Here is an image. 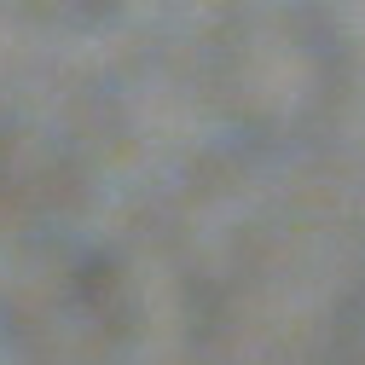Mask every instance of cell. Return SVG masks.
Segmentation results:
<instances>
[{
  "label": "cell",
  "mask_w": 365,
  "mask_h": 365,
  "mask_svg": "<svg viewBox=\"0 0 365 365\" xmlns=\"http://www.w3.org/2000/svg\"><path fill=\"white\" fill-rule=\"evenodd\" d=\"M226 70H232V105L267 128H279L284 116L307 122L336 93V53L313 47L307 18H261L255 35L232 47Z\"/></svg>",
  "instance_id": "6da1fadb"
},
{
  "label": "cell",
  "mask_w": 365,
  "mask_h": 365,
  "mask_svg": "<svg viewBox=\"0 0 365 365\" xmlns=\"http://www.w3.org/2000/svg\"><path fill=\"white\" fill-rule=\"evenodd\" d=\"M18 6L29 18H41V24H93V18H105L116 6V0H18Z\"/></svg>",
  "instance_id": "7a4b0ae2"
}]
</instances>
